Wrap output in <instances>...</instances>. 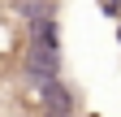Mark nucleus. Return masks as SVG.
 Returning <instances> with one entry per match:
<instances>
[{
  "label": "nucleus",
  "instance_id": "nucleus-3",
  "mask_svg": "<svg viewBox=\"0 0 121 117\" xmlns=\"http://www.w3.org/2000/svg\"><path fill=\"white\" fill-rule=\"evenodd\" d=\"M117 39H121V22H117Z\"/></svg>",
  "mask_w": 121,
  "mask_h": 117
},
{
  "label": "nucleus",
  "instance_id": "nucleus-2",
  "mask_svg": "<svg viewBox=\"0 0 121 117\" xmlns=\"http://www.w3.org/2000/svg\"><path fill=\"white\" fill-rule=\"evenodd\" d=\"M95 4H99V13H104V18L121 22V0H95Z\"/></svg>",
  "mask_w": 121,
  "mask_h": 117
},
{
  "label": "nucleus",
  "instance_id": "nucleus-1",
  "mask_svg": "<svg viewBox=\"0 0 121 117\" xmlns=\"http://www.w3.org/2000/svg\"><path fill=\"white\" fill-rule=\"evenodd\" d=\"M22 56H26V22L0 9V65H22Z\"/></svg>",
  "mask_w": 121,
  "mask_h": 117
}]
</instances>
